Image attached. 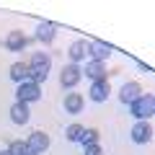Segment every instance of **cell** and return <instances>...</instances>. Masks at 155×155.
<instances>
[{
  "instance_id": "obj_1",
  "label": "cell",
  "mask_w": 155,
  "mask_h": 155,
  "mask_svg": "<svg viewBox=\"0 0 155 155\" xmlns=\"http://www.w3.org/2000/svg\"><path fill=\"white\" fill-rule=\"evenodd\" d=\"M129 111H132V116L137 122H150V116L155 114V96L142 93L132 106H129Z\"/></svg>"
},
{
  "instance_id": "obj_2",
  "label": "cell",
  "mask_w": 155,
  "mask_h": 155,
  "mask_svg": "<svg viewBox=\"0 0 155 155\" xmlns=\"http://www.w3.org/2000/svg\"><path fill=\"white\" fill-rule=\"evenodd\" d=\"M26 145H28V153L41 155V153H47V150H49V134L41 132V129H34V132L26 137Z\"/></svg>"
},
{
  "instance_id": "obj_3",
  "label": "cell",
  "mask_w": 155,
  "mask_h": 155,
  "mask_svg": "<svg viewBox=\"0 0 155 155\" xmlns=\"http://www.w3.org/2000/svg\"><path fill=\"white\" fill-rule=\"evenodd\" d=\"M41 98V85H36V83H21L18 85V91H16V101L18 104H34V101H39Z\"/></svg>"
},
{
  "instance_id": "obj_4",
  "label": "cell",
  "mask_w": 155,
  "mask_h": 155,
  "mask_svg": "<svg viewBox=\"0 0 155 155\" xmlns=\"http://www.w3.org/2000/svg\"><path fill=\"white\" fill-rule=\"evenodd\" d=\"M80 78H83L80 65H70V62H67V65L60 70V85L62 88H75V85L80 83Z\"/></svg>"
},
{
  "instance_id": "obj_5",
  "label": "cell",
  "mask_w": 155,
  "mask_h": 155,
  "mask_svg": "<svg viewBox=\"0 0 155 155\" xmlns=\"http://www.w3.org/2000/svg\"><path fill=\"white\" fill-rule=\"evenodd\" d=\"M140 96H142V85H140V80H127V83L119 88V101H122L124 106H132Z\"/></svg>"
},
{
  "instance_id": "obj_6",
  "label": "cell",
  "mask_w": 155,
  "mask_h": 155,
  "mask_svg": "<svg viewBox=\"0 0 155 155\" xmlns=\"http://www.w3.org/2000/svg\"><path fill=\"white\" fill-rule=\"evenodd\" d=\"M129 137H132L134 145H147L150 140H153V124L150 122H134Z\"/></svg>"
},
{
  "instance_id": "obj_7",
  "label": "cell",
  "mask_w": 155,
  "mask_h": 155,
  "mask_svg": "<svg viewBox=\"0 0 155 155\" xmlns=\"http://www.w3.org/2000/svg\"><path fill=\"white\" fill-rule=\"evenodd\" d=\"M85 78H91V83H98V80H106L109 72H106V62H96V60H88L85 62V70H83Z\"/></svg>"
},
{
  "instance_id": "obj_8",
  "label": "cell",
  "mask_w": 155,
  "mask_h": 155,
  "mask_svg": "<svg viewBox=\"0 0 155 155\" xmlns=\"http://www.w3.org/2000/svg\"><path fill=\"white\" fill-rule=\"evenodd\" d=\"M109 96H111V83H109V80H98V83H91L88 98L93 101V104H104Z\"/></svg>"
},
{
  "instance_id": "obj_9",
  "label": "cell",
  "mask_w": 155,
  "mask_h": 155,
  "mask_svg": "<svg viewBox=\"0 0 155 155\" xmlns=\"http://www.w3.org/2000/svg\"><path fill=\"white\" fill-rule=\"evenodd\" d=\"M67 57H70V65H78V62H83V60H91L88 57V41H83V39L72 41L70 49H67Z\"/></svg>"
},
{
  "instance_id": "obj_10",
  "label": "cell",
  "mask_w": 155,
  "mask_h": 155,
  "mask_svg": "<svg viewBox=\"0 0 155 155\" xmlns=\"http://www.w3.org/2000/svg\"><path fill=\"white\" fill-rule=\"evenodd\" d=\"M111 44H104V41H88V57L96 62H106V57H111Z\"/></svg>"
},
{
  "instance_id": "obj_11",
  "label": "cell",
  "mask_w": 155,
  "mask_h": 155,
  "mask_svg": "<svg viewBox=\"0 0 155 155\" xmlns=\"http://www.w3.org/2000/svg\"><path fill=\"white\" fill-rule=\"evenodd\" d=\"M28 41H31V39H28L23 31H11V34L5 36V49L21 52V49H26V47H28Z\"/></svg>"
},
{
  "instance_id": "obj_12",
  "label": "cell",
  "mask_w": 155,
  "mask_h": 155,
  "mask_svg": "<svg viewBox=\"0 0 155 155\" xmlns=\"http://www.w3.org/2000/svg\"><path fill=\"white\" fill-rule=\"evenodd\" d=\"M11 119H13V124H18V127H23V124L31 119V109H28V104H13L11 106Z\"/></svg>"
},
{
  "instance_id": "obj_13",
  "label": "cell",
  "mask_w": 155,
  "mask_h": 155,
  "mask_svg": "<svg viewBox=\"0 0 155 155\" xmlns=\"http://www.w3.org/2000/svg\"><path fill=\"white\" fill-rule=\"evenodd\" d=\"M11 80H13V83H18V85L31 80V72H28L26 62H13V65H11Z\"/></svg>"
},
{
  "instance_id": "obj_14",
  "label": "cell",
  "mask_w": 155,
  "mask_h": 155,
  "mask_svg": "<svg viewBox=\"0 0 155 155\" xmlns=\"http://www.w3.org/2000/svg\"><path fill=\"white\" fill-rule=\"evenodd\" d=\"M83 106H85V96L75 93V91L65 96V111H67V114H80Z\"/></svg>"
},
{
  "instance_id": "obj_15",
  "label": "cell",
  "mask_w": 155,
  "mask_h": 155,
  "mask_svg": "<svg viewBox=\"0 0 155 155\" xmlns=\"http://www.w3.org/2000/svg\"><path fill=\"white\" fill-rule=\"evenodd\" d=\"M34 36H36L41 44H52V41H54V36H57V26H54V23H39Z\"/></svg>"
},
{
  "instance_id": "obj_16",
  "label": "cell",
  "mask_w": 155,
  "mask_h": 155,
  "mask_svg": "<svg viewBox=\"0 0 155 155\" xmlns=\"http://www.w3.org/2000/svg\"><path fill=\"white\" fill-rule=\"evenodd\" d=\"M28 67H47V70H49L52 67V57L47 54V52H36V54H31Z\"/></svg>"
},
{
  "instance_id": "obj_17",
  "label": "cell",
  "mask_w": 155,
  "mask_h": 155,
  "mask_svg": "<svg viewBox=\"0 0 155 155\" xmlns=\"http://www.w3.org/2000/svg\"><path fill=\"white\" fill-rule=\"evenodd\" d=\"M8 153L11 155H28V145H26V140H11V145H8Z\"/></svg>"
},
{
  "instance_id": "obj_18",
  "label": "cell",
  "mask_w": 155,
  "mask_h": 155,
  "mask_svg": "<svg viewBox=\"0 0 155 155\" xmlns=\"http://www.w3.org/2000/svg\"><path fill=\"white\" fill-rule=\"evenodd\" d=\"M83 132H85V127H83V124H70V127L65 129V137L70 140V142H80Z\"/></svg>"
},
{
  "instance_id": "obj_19",
  "label": "cell",
  "mask_w": 155,
  "mask_h": 155,
  "mask_svg": "<svg viewBox=\"0 0 155 155\" xmlns=\"http://www.w3.org/2000/svg\"><path fill=\"white\" fill-rule=\"evenodd\" d=\"M98 137H101L98 129L91 127V129H85V132H83V137H80V145H83V147H88V145H98Z\"/></svg>"
},
{
  "instance_id": "obj_20",
  "label": "cell",
  "mask_w": 155,
  "mask_h": 155,
  "mask_svg": "<svg viewBox=\"0 0 155 155\" xmlns=\"http://www.w3.org/2000/svg\"><path fill=\"white\" fill-rule=\"evenodd\" d=\"M85 155H104V147L101 145H88V147H83Z\"/></svg>"
},
{
  "instance_id": "obj_21",
  "label": "cell",
  "mask_w": 155,
  "mask_h": 155,
  "mask_svg": "<svg viewBox=\"0 0 155 155\" xmlns=\"http://www.w3.org/2000/svg\"><path fill=\"white\" fill-rule=\"evenodd\" d=\"M0 155H11V153H8V150H0Z\"/></svg>"
},
{
  "instance_id": "obj_22",
  "label": "cell",
  "mask_w": 155,
  "mask_h": 155,
  "mask_svg": "<svg viewBox=\"0 0 155 155\" xmlns=\"http://www.w3.org/2000/svg\"><path fill=\"white\" fill-rule=\"evenodd\" d=\"M28 155H34V153H28Z\"/></svg>"
}]
</instances>
